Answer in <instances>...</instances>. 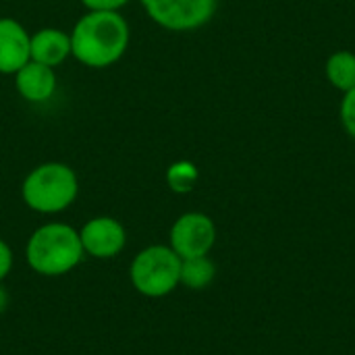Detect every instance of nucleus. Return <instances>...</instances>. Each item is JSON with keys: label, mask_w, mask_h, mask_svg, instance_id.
<instances>
[{"label": "nucleus", "mask_w": 355, "mask_h": 355, "mask_svg": "<svg viewBox=\"0 0 355 355\" xmlns=\"http://www.w3.org/2000/svg\"><path fill=\"white\" fill-rule=\"evenodd\" d=\"M181 279V258L166 245L141 250L131 264V283L146 297L168 295Z\"/></svg>", "instance_id": "nucleus-4"}, {"label": "nucleus", "mask_w": 355, "mask_h": 355, "mask_svg": "<svg viewBox=\"0 0 355 355\" xmlns=\"http://www.w3.org/2000/svg\"><path fill=\"white\" fill-rule=\"evenodd\" d=\"M89 10H116L125 6L129 0H81Z\"/></svg>", "instance_id": "nucleus-15"}, {"label": "nucleus", "mask_w": 355, "mask_h": 355, "mask_svg": "<svg viewBox=\"0 0 355 355\" xmlns=\"http://www.w3.org/2000/svg\"><path fill=\"white\" fill-rule=\"evenodd\" d=\"M129 46V25L116 10H89L71 31V54L92 69L114 64Z\"/></svg>", "instance_id": "nucleus-1"}, {"label": "nucleus", "mask_w": 355, "mask_h": 355, "mask_svg": "<svg viewBox=\"0 0 355 355\" xmlns=\"http://www.w3.org/2000/svg\"><path fill=\"white\" fill-rule=\"evenodd\" d=\"M214 241V223L200 212L183 214L171 229V248L181 260L206 256L212 250Z\"/></svg>", "instance_id": "nucleus-6"}, {"label": "nucleus", "mask_w": 355, "mask_h": 355, "mask_svg": "<svg viewBox=\"0 0 355 355\" xmlns=\"http://www.w3.org/2000/svg\"><path fill=\"white\" fill-rule=\"evenodd\" d=\"M29 42L31 35L25 31L21 23L8 17L0 19V73H17L31 60Z\"/></svg>", "instance_id": "nucleus-8"}, {"label": "nucleus", "mask_w": 355, "mask_h": 355, "mask_svg": "<svg viewBox=\"0 0 355 355\" xmlns=\"http://www.w3.org/2000/svg\"><path fill=\"white\" fill-rule=\"evenodd\" d=\"M10 268H12V252H10V248L0 239V283H2V279L10 272Z\"/></svg>", "instance_id": "nucleus-16"}, {"label": "nucleus", "mask_w": 355, "mask_h": 355, "mask_svg": "<svg viewBox=\"0 0 355 355\" xmlns=\"http://www.w3.org/2000/svg\"><path fill=\"white\" fill-rule=\"evenodd\" d=\"M77 175L62 162H46L33 168L23 181L25 204L42 214H54L69 208L77 198Z\"/></svg>", "instance_id": "nucleus-3"}, {"label": "nucleus", "mask_w": 355, "mask_h": 355, "mask_svg": "<svg viewBox=\"0 0 355 355\" xmlns=\"http://www.w3.org/2000/svg\"><path fill=\"white\" fill-rule=\"evenodd\" d=\"M166 183L177 193H187L198 183V168L191 162H175L166 171Z\"/></svg>", "instance_id": "nucleus-13"}, {"label": "nucleus", "mask_w": 355, "mask_h": 355, "mask_svg": "<svg viewBox=\"0 0 355 355\" xmlns=\"http://www.w3.org/2000/svg\"><path fill=\"white\" fill-rule=\"evenodd\" d=\"M327 77L329 81L343 92L355 87V54L352 52H335L327 62Z\"/></svg>", "instance_id": "nucleus-11"}, {"label": "nucleus", "mask_w": 355, "mask_h": 355, "mask_svg": "<svg viewBox=\"0 0 355 355\" xmlns=\"http://www.w3.org/2000/svg\"><path fill=\"white\" fill-rule=\"evenodd\" d=\"M214 275H216L214 264L206 256L181 260V279H179V283H183L189 289H204L206 285L212 283Z\"/></svg>", "instance_id": "nucleus-12"}, {"label": "nucleus", "mask_w": 355, "mask_h": 355, "mask_svg": "<svg viewBox=\"0 0 355 355\" xmlns=\"http://www.w3.org/2000/svg\"><path fill=\"white\" fill-rule=\"evenodd\" d=\"M17 89L29 102H46L56 89V75L52 67L29 60L17 73Z\"/></svg>", "instance_id": "nucleus-10"}, {"label": "nucleus", "mask_w": 355, "mask_h": 355, "mask_svg": "<svg viewBox=\"0 0 355 355\" xmlns=\"http://www.w3.org/2000/svg\"><path fill=\"white\" fill-rule=\"evenodd\" d=\"M6 308H8V293H6V289L0 285V314H2Z\"/></svg>", "instance_id": "nucleus-17"}, {"label": "nucleus", "mask_w": 355, "mask_h": 355, "mask_svg": "<svg viewBox=\"0 0 355 355\" xmlns=\"http://www.w3.org/2000/svg\"><path fill=\"white\" fill-rule=\"evenodd\" d=\"M71 54V35L62 29L46 27L31 35L29 42V56L31 60L46 64V67H58L67 60Z\"/></svg>", "instance_id": "nucleus-9"}, {"label": "nucleus", "mask_w": 355, "mask_h": 355, "mask_svg": "<svg viewBox=\"0 0 355 355\" xmlns=\"http://www.w3.org/2000/svg\"><path fill=\"white\" fill-rule=\"evenodd\" d=\"M83 252L94 258H112L125 248L127 235L119 220L110 216H98L83 225L79 231Z\"/></svg>", "instance_id": "nucleus-7"}, {"label": "nucleus", "mask_w": 355, "mask_h": 355, "mask_svg": "<svg viewBox=\"0 0 355 355\" xmlns=\"http://www.w3.org/2000/svg\"><path fill=\"white\" fill-rule=\"evenodd\" d=\"M341 121H343L347 133L355 137V87L345 92V98L341 102Z\"/></svg>", "instance_id": "nucleus-14"}, {"label": "nucleus", "mask_w": 355, "mask_h": 355, "mask_svg": "<svg viewBox=\"0 0 355 355\" xmlns=\"http://www.w3.org/2000/svg\"><path fill=\"white\" fill-rule=\"evenodd\" d=\"M146 12L171 31H189L206 25L218 0H141Z\"/></svg>", "instance_id": "nucleus-5"}, {"label": "nucleus", "mask_w": 355, "mask_h": 355, "mask_svg": "<svg viewBox=\"0 0 355 355\" xmlns=\"http://www.w3.org/2000/svg\"><path fill=\"white\" fill-rule=\"evenodd\" d=\"M79 231L64 223H50L33 231L27 241V264L44 277H60L71 272L83 258Z\"/></svg>", "instance_id": "nucleus-2"}]
</instances>
